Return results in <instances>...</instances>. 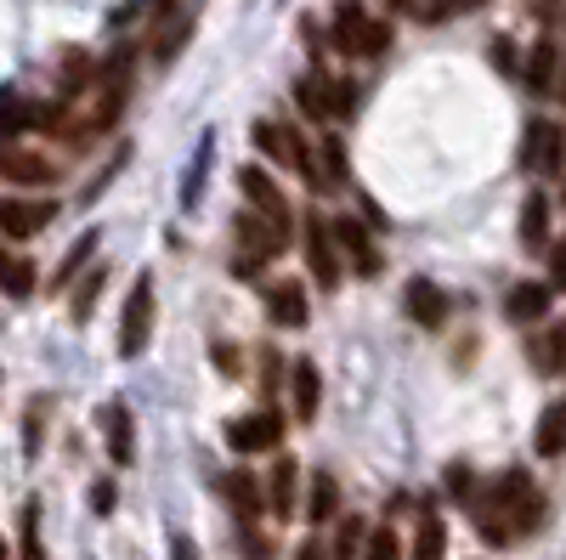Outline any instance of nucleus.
I'll list each match as a JSON object with an SVG mask.
<instances>
[{
    "label": "nucleus",
    "instance_id": "obj_26",
    "mask_svg": "<svg viewBox=\"0 0 566 560\" xmlns=\"http://www.w3.org/2000/svg\"><path fill=\"white\" fill-rule=\"evenodd\" d=\"M306 521H312V527L340 521V482L328 476V471H312V487H306Z\"/></svg>",
    "mask_w": 566,
    "mask_h": 560
},
{
    "label": "nucleus",
    "instance_id": "obj_12",
    "mask_svg": "<svg viewBox=\"0 0 566 560\" xmlns=\"http://www.w3.org/2000/svg\"><path fill=\"white\" fill-rule=\"evenodd\" d=\"M549 306H555L549 277H522V284L504 289V323H515V329H538L549 317Z\"/></svg>",
    "mask_w": 566,
    "mask_h": 560
},
{
    "label": "nucleus",
    "instance_id": "obj_23",
    "mask_svg": "<svg viewBox=\"0 0 566 560\" xmlns=\"http://www.w3.org/2000/svg\"><path fill=\"white\" fill-rule=\"evenodd\" d=\"M40 125V103H29L23 91L0 85V142H12V136H29Z\"/></svg>",
    "mask_w": 566,
    "mask_h": 560
},
{
    "label": "nucleus",
    "instance_id": "obj_16",
    "mask_svg": "<svg viewBox=\"0 0 566 560\" xmlns=\"http://www.w3.org/2000/svg\"><path fill=\"white\" fill-rule=\"evenodd\" d=\"M402 311H408V323H419V329H442L448 323V295L437 289V277H408L402 284Z\"/></svg>",
    "mask_w": 566,
    "mask_h": 560
},
{
    "label": "nucleus",
    "instance_id": "obj_31",
    "mask_svg": "<svg viewBox=\"0 0 566 560\" xmlns=\"http://www.w3.org/2000/svg\"><path fill=\"white\" fill-rule=\"evenodd\" d=\"M448 554V527L431 504L419 509V532H413V560H442Z\"/></svg>",
    "mask_w": 566,
    "mask_h": 560
},
{
    "label": "nucleus",
    "instance_id": "obj_32",
    "mask_svg": "<svg viewBox=\"0 0 566 560\" xmlns=\"http://www.w3.org/2000/svg\"><path fill=\"white\" fill-rule=\"evenodd\" d=\"M482 7H493V0H413V18L437 29V23H453L464 12H482Z\"/></svg>",
    "mask_w": 566,
    "mask_h": 560
},
{
    "label": "nucleus",
    "instance_id": "obj_41",
    "mask_svg": "<svg viewBox=\"0 0 566 560\" xmlns=\"http://www.w3.org/2000/svg\"><path fill=\"white\" fill-rule=\"evenodd\" d=\"M114 504H119V487L103 476V482H91V509H97V516H114Z\"/></svg>",
    "mask_w": 566,
    "mask_h": 560
},
{
    "label": "nucleus",
    "instance_id": "obj_18",
    "mask_svg": "<svg viewBox=\"0 0 566 560\" xmlns=\"http://www.w3.org/2000/svg\"><path fill=\"white\" fill-rule=\"evenodd\" d=\"M527 351H533V368L538 373H549V380H566V317H544L538 323V335L527 340Z\"/></svg>",
    "mask_w": 566,
    "mask_h": 560
},
{
    "label": "nucleus",
    "instance_id": "obj_47",
    "mask_svg": "<svg viewBox=\"0 0 566 560\" xmlns=\"http://www.w3.org/2000/svg\"><path fill=\"white\" fill-rule=\"evenodd\" d=\"M549 97H555V103L566 108V63H560V80H555V91H549Z\"/></svg>",
    "mask_w": 566,
    "mask_h": 560
},
{
    "label": "nucleus",
    "instance_id": "obj_13",
    "mask_svg": "<svg viewBox=\"0 0 566 560\" xmlns=\"http://www.w3.org/2000/svg\"><path fill=\"white\" fill-rule=\"evenodd\" d=\"M328 226H335V244H340V255L363 272V277H380V244H374V226H363L357 215H335V221H328Z\"/></svg>",
    "mask_w": 566,
    "mask_h": 560
},
{
    "label": "nucleus",
    "instance_id": "obj_17",
    "mask_svg": "<svg viewBox=\"0 0 566 560\" xmlns=\"http://www.w3.org/2000/svg\"><path fill=\"white\" fill-rule=\"evenodd\" d=\"M216 487H221V498L232 504V521H239V527H255V521H261L266 493H261V482H255L250 471H227V476H216Z\"/></svg>",
    "mask_w": 566,
    "mask_h": 560
},
{
    "label": "nucleus",
    "instance_id": "obj_14",
    "mask_svg": "<svg viewBox=\"0 0 566 560\" xmlns=\"http://www.w3.org/2000/svg\"><path fill=\"white\" fill-rule=\"evenodd\" d=\"M193 29H199V12L193 7H176V12H165V18H154V34H148V57L165 68V63H176L181 57V45L193 40Z\"/></svg>",
    "mask_w": 566,
    "mask_h": 560
},
{
    "label": "nucleus",
    "instance_id": "obj_22",
    "mask_svg": "<svg viewBox=\"0 0 566 560\" xmlns=\"http://www.w3.org/2000/svg\"><path fill=\"white\" fill-rule=\"evenodd\" d=\"M103 442H108V458L119 464H136V419H130V408L125 402H108L103 408Z\"/></svg>",
    "mask_w": 566,
    "mask_h": 560
},
{
    "label": "nucleus",
    "instance_id": "obj_51",
    "mask_svg": "<svg viewBox=\"0 0 566 560\" xmlns=\"http://www.w3.org/2000/svg\"><path fill=\"white\" fill-rule=\"evenodd\" d=\"M560 29H566V7H560Z\"/></svg>",
    "mask_w": 566,
    "mask_h": 560
},
{
    "label": "nucleus",
    "instance_id": "obj_11",
    "mask_svg": "<svg viewBox=\"0 0 566 560\" xmlns=\"http://www.w3.org/2000/svg\"><path fill=\"white\" fill-rule=\"evenodd\" d=\"M239 193H244V204H250L255 215L277 221L283 232H295V210H290V199H283V187H277V181H272L266 170L244 165V170H239Z\"/></svg>",
    "mask_w": 566,
    "mask_h": 560
},
{
    "label": "nucleus",
    "instance_id": "obj_45",
    "mask_svg": "<svg viewBox=\"0 0 566 560\" xmlns=\"http://www.w3.org/2000/svg\"><path fill=\"white\" fill-rule=\"evenodd\" d=\"M216 362H221V373H239V351H232L227 340H216Z\"/></svg>",
    "mask_w": 566,
    "mask_h": 560
},
{
    "label": "nucleus",
    "instance_id": "obj_46",
    "mask_svg": "<svg viewBox=\"0 0 566 560\" xmlns=\"http://www.w3.org/2000/svg\"><path fill=\"white\" fill-rule=\"evenodd\" d=\"M295 560H328V543H317V538H306V543L295 549Z\"/></svg>",
    "mask_w": 566,
    "mask_h": 560
},
{
    "label": "nucleus",
    "instance_id": "obj_33",
    "mask_svg": "<svg viewBox=\"0 0 566 560\" xmlns=\"http://www.w3.org/2000/svg\"><path fill=\"white\" fill-rule=\"evenodd\" d=\"M18 560H45V538H40V498L23 504L18 516Z\"/></svg>",
    "mask_w": 566,
    "mask_h": 560
},
{
    "label": "nucleus",
    "instance_id": "obj_38",
    "mask_svg": "<svg viewBox=\"0 0 566 560\" xmlns=\"http://www.w3.org/2000/svg\"><path fill=\"white\" fill-rule=\"evenodd\" d=\"M442 482H448V493H453L459 504H470V498H476V471H470L464 458H453V464H448V476H442Z\"/></svg>",
    "mask_w": 566,
    "mask_h": 560
},
{
    "label": "nucleus",
    "instance_id": "obj_19",
    "mask_svg": "<svg viewBox=\"0 0 566 560\" xmlns=\"http://www.w3.org/2000/svg\"><path fill=\"white\" fill-rule=\"evenodd\" d=\"M290 408H295L301 425H312L317 408H323V373H317V362H312V357L290 362Z\"/></svg>",
    "mask_w": 566,
    "mask_h": 560
},
{
    "label": "nucleus",
    "instance_id": "obj_37",
    "mask_svg": "<svg viewBox=\"0 0 566 560\" xmlns=\"http://www.w3.org/2000/svg\"><path fill=\"white\" fill-rule=\"evenodd\" d=\"M363 560H402V538H397L391 527H374V532L363 538Z\"/></svg>",
    "mask_w": 566,
    "mask_h": 560
},
{
    "label": "nucleus",
    "instance_id": "obj_27",
    "mask_svg": "<svg viewBox=\"0 0 566 560\" xmlns=\"http://www.w3.org/2000/svg\"><path fill=\"white\" fill-rule=\"evenodd\" d=\"M34 261L29 255H12L7 250V239H0V295H7V300H29L34 295Z\"/></svg>",
    "mask_w": 566,
    "mask_h": 560
},
{
    "label": "nucleus",
    "instance_id": "obj_25",
    "mask_svg": "<svg viewBox=\"0 0 566 560\" xmlns=\"http://www.w3.org/2000/svg\"><path fill=\"white\" fill-rule=\"evenodd\" d=\"M91 80H97V57H91L85 45H63V57H57V85H63V103H74Z\"/></svg>",
    "mask_w": 566,
    "mask_h": 560
},
{
    "label": "nucleus",
    "instance_id": "obj_3",
    "mask_svg": "<svg viewBox=\"0 0 566 560\" xmlns=\"http://www.w3.org/2000/svg\"><path fill=\"white\" fill-rule=\"evenodd\" d=\"M301 255H306V272H312V284L323 295H335L346 284V255L335 244V226H328V215H306L301 221Z\"/></svg>",
    "mask_w": 566,
    "mask_h": 560
},
{
    "label": "nucleus",
    "instance_id": "obj_44",
    "mask_svg": "<svg viewBox=\"0 0 566 560\" xmlns=\"http://www.w3.org/2000/svg\"><path fill=\"white\" fill-rule=\"evenodd\" d=\"M170 560H199V543L187 538V532H176V538H170Z\"/></svg>",
    "mask_w": 566,
    "mask_h": 560
},
{
    "label": "nucleus",
    "instance_id": "obj_9",
    "mask_svg": "<svg viewBox=\"0 0 566 560\" xmlns=\"http://www.w3.org/2000/svg\"><path fill=\"white\" fill-rule=\"evenodd\" d=\"M277 442H283V413H277V408L227 419V447L239 453V458H250V453H272Z\"/></svg>",
    "mask_w": 566,
    "mask_h": 560
},
{
    "label": "nucleus",
    "instance_id": "obj_21",
    "mask_svg": "<svg viewBox=\"0 0 566 560\" xmlns=\"http://www.w3.org/2000/svg\"><path fill=\"white\" fill-rule=\"evenodd\" d=\"M266 509H272L277 521H295V509H301V464H295V458H277V464H272Z\"/></svg>",
    "mask_w": 566,
    "mask_h": 560
},
{
    "label": "nucleus",
    "instance_id": "obj_24",
    "mask_svg": "<svg viewBox=\"0 0 566 560\" xmlns=\"http://www.w3.org/2000/svg\"><path fill=\"white\" fill-rule=\"evenodd\" d=\"M108 266H85L74 284H69V317L74 323H91V311H97V300H103V289H108Z\"/></svg>",
    "mask_w": 566,
    "mask_h": 560
},
{
    "label": "nucleus",
    "instance_id": "obj_6",
    "mask_svg": "<svg viewBox=\"0 0 566 560\" xmlns=\"http://www.w3.org/2000/svg\"><path fill=\"white\" fill-rule=\"evenodd\" d=\"M57 176L63 170H57L52 154L18 142V136H12V142H0V181H7V187H23V193H29V187H57Z\"/></svg>",
    "mask_w": 566,
    "mask_h": 560
},
{
    "label": "nucleus",
    "instance_id": "obj_42",
    "mask_svg": "<svg viewBox=\"0 0 566 560\" xmlns=\"http://www.w3.org/2000/svg\"><path fill=\"white\" fill-rule=\"evenodd\" d=\"M239 538H244V560H272V538H266V532L239 527Z\"/></svg>",
    "mask_w": 566,
    "mask_h": 560
},
{
    "label": "nucleus",
    "instance_id": "obj_34",
    "mask_svg": "<svg viewBox=\"0 0 566 560\" xmlns=\"http://www.w3.org/2000/svg\"><path fill=\"white\" fill-rule=\"evenodd\" d=\"M363 538H368L363 516H340V532H335V543H328V560H363Z\"/></svg>",
    "mask_w": 566,
    "mask_h": 560
},
{
    "label": "nucleus",
    "instance_id": "obj_35",
    "mask_svg": "<svg viewBox=\"0 0 566 560\" xmlns=\"http://www.w3.org/2000/svg\"><path fill=\"white\" fill-rule=\"evenodd\" d=\"M45 419H52V397H34L29 413H23V453H29V458H34L40 442H45Z\"/></svg>",
    "mask_w": 566,
    "mask_h": 560
},
{
    "label": "nucleus",
    "instance_id": "obj_48",
    "mask_svg": "<svg viewBox=\"0 0 566 560\" xmlns=\"http://www.w3.org/2000/svg\"><path fill=\"white\" fill-rule=\"evenodd\" d=\"M386 7H391V18H397V12H413V0H386Z\"/></svg>",
    "mask_w": 566,
    "mask_h": 560
},
{
    "label": "nucleus",
    "instance_id": "obj_7",
    "mask_svg": "<svg viewBox=\"0 0 566 560\" xmlns=\"http://www.w3.org/2000/svg\"><path fill=\"white\" fill-rule=\"evenodd\" d=\"M52 221H57V199H29V193H7V199H0V239H7V244L40 239Z\"/></svg>",
    "mask_w": 566,
    "mask_h": 560
},
{
    "label": "nucleus",
    "instance_id": "obj_15",
    "mask_svg": "<svg viewBox=\"0 0 566 560\" xmlns=\"http://www.w3.org/2000/svg\"><path fill=\"white\" fill-rule=\"evenodd\" d=\"M560 63H566L560 40H555V34H538V40L527 45V63H522V85H527V97H549L555 80H560Z\"/></svg>",
    "mask_w": 566,
    "mask_h": 560
},
{
    "label": "nucleus",
    "instance_id": "obj_20",
    "mask_svg": "<svg viewBox=\"0 0 566 560\" xmlns=\"http://www.w3.org/2000/svg\"><path fill=\"white\" fill-rule=\"evenodd\" d=\"M522 232H515V239H522V250L527 255H544L549 250V193L544 187H527V199H522V221H515Z\"/></svg>",
    "mask_w": 566,
    "mask_h": 560
},
{
    "label": "nucleus",
    "instance_id": "obj_43",
    "mask_svg": "<svg viewBox=\"0 0 566 560\" xmlns=\"http://www.w3.org/2000/svg\"><path fill=\"white\" fill-rule=\"evenodd\" d=\"M560 7H566V0H533V18H538L544 29H555V23H560Z\"/></svg>",
    "mask_w": 566,
    "mask_h": 560
},
{
    "label": "nucleus",
    "instance_id": "obj_2",
    "mask_svg": "<svg viewBox=\"0 0 566 560\" xmlns=\"http://www.w3.org/2000/svg\"><path fill=\"white\" fill-rule=\"evenodd\" d=\"M391 45H397L391 18H368L363 0H335V12H328V52L380 63V57H391Z\"/></svg>",
    "mask_w": 566,
    "mask_h": 560
},
{
    "label": "nucleus",
    "instance_id": "obj_50",
    "mask_svg": "<svg viewBox=\"0 0 566 560\" xmlns=\"http://www.w3.org/2000/svg\"><path fill=\"white\" fill-rule=\"evenodd\" d=\"M0 560H12V549H7V543H0Z\"/></svg>",
    "mask_w": 566,
    "mask_h": 560
},
{
    "label": "nucleus",
    "instance_id": "obj_10",
    "mask_svg": "<svg viewBox=\"0 0 566 560\" xmlns=\"http://www.w3.org/2000/svg\"><path fill=\"white\" fill-rule=\"evenodd\" d=\"M266 300V317H272V329H306L312 323V295L301 277H272V284L261 289Z\"/></svg>",
    "mask_w": 566,
    "mask_h": 560
},
{
    "label": "nucleus",
    "instance_id": "obj_5",
    "mask_svg": "<svg viewBox=\"0 0 566 560\" xmlns=\"http://www.w3.org/2000/svg\"><path fill=\"white\" fill-rule=\"evenodd\" d=\"M232 244H239V261H255V266H266V261H277L283 250L295 244V232H283L277 221H266V215H255L250 204L232 215Z\"/></svg>",
    "mask_w": 566,
    "mask_h": 560
},
{
    "label": "nucleus",
    "instance_id": "obj_30",
    "mask_svg": "<svg viewBox=\"0 0 566 560\" xmlns=\"http://www.w3.org/2000/svg\"><path fill=\"white\" fill-rule=\"evenodd\" d=\"M97 244H103L97 232H80V244H74V250H69V255L57 261V272H52V295H69V284H74V277H80V272L91 266V255H97Z\"/></svg>",
    "mask_w": 566,
    "mask_h": 560
},
{
    "label": "nucleus",
    "instance_id": "obj_28",
    "mask_svg": "<svg viewBox=\"0 0 566 560\" xmlns=\"http://www.w3.org/2000/svg\"><path fill=\"white\" fill-rule=\"evenodd\" d=\"M533 447H538V458H560V453H566V397H555V402L538 413Z\"/></svg>",
    "mask_w": 566,
    "mask_h": 560
},
{
    "label": "nucleus",
    "instance_id": "obj_39",
    "mask_svg": "<svg viewBox=\"0 0 566 560\" xmlns=\"http://www.w3.org/2000/svg\"><path fill=\"white\" fill-rule=\"evenodd\" d=\"M488 52H493V68H499V74L522 80V63H515V40H510V34H499V40L488 45Z\"/></svg>",
    "mask_w": 566,
    "mask_h": 560
},
{
    "label": "nucleus",
    "instance_id": "obj_36",
    "mask_svg": "<svg viewBox=\"0 0 566 560\" xmlns=\"http://www.w3.org/2000/svg\"><path fill=\"white\" fill-rule=\"evenodd\" d=\"M323 103H328V119H352L357 114V85L352 80H323Z\"/></svg>",
    "mask_w": 566,
    "mask_h": 560
},
{
    "label": "nucleus",
    "instance_id": "obj_8",
    "mask_svg": "<svg viewBox=\"0 0 566 560\" xmlns=\"http://www.w3.org/2000/svg\"><path fill=\"white\" fill-rule=\"evenodd\" d=\"M522 170L527 176H560L566 170V125L527 119V130H522Z\"/></svg>",
    "mask_w": 566,
    "mask_h": 560
},
{
    "label": "nucleus",
    "instance_id": "obj_40",
    "mask_svg": "<svg viewBox=\"0 0 566 560\" xmlns=\"http://www.w3.org/2000/svg\"><path fill=\"white\" fill-rule=\"evenodd\" d=\"M544 261H549V289H555V295H566V239H560V244H549V250H544Z\"/></svg>",
    "mask_w": 566,
    "mask_h": 560
},
{
    "label": "nucleus",
    "instance_id": "obj_49",
    "mask_svg": "<svg viewBox=\"0 0 566 560\" xmlns=\"http://www.w3.org/2000/svg\"><path fill=\"white\" fill-rule=\"evenodd\" d=\"M560 210H566V170H560Z\"/></svg>",
    "mask_w": 566,
    "mask_h": 560
},
{
    "label": "nucleus",
    "instance_id": "obj_29",
    "mask_svg": "<svg viewBox=\"0 0 566 560\" xmlns=\"http://www.w3.org/2000/svg\"><path fill=\"white\" fill-rule=\"evenodd\" d=\"M317 170H323V187H346L352 181V159H346V142L335 130L317 136Z\"/></svg>",
    "mask_w": 566,
    "mask_h": 560
},
{
    "label": "nucleus",
    "instance_id": "obj_1",
    "mask_svg": "<svg viewBox=\"0 0 566 560\" xmlns=\"http://www.w3.org/2000/svg\"><path fill=\"white\" fill-rule=\"evenodd\" d=\"M464 509H470V521H476V532L493 549H504V543H515L522 532H533L544 521V493L533 487V476L522 471V464H510V471H499L488 487H476V498H470Z\"/></svg>",
    "mask_w": 566,
    "mask_h": 560
},
{
    "label": "nucleus",
    "instance_id": "obj_4",
    "mask_svg": "<svg viewBox=\"0 0 566 560\" xmlns=\"http://www.w3.org/2000/svg\"><path fill=\"white\" fill-rule=\"evenodd\" d=\"M154 311H159L154 272H142L136 284H130V295H125V311H119V340H114V351H119L125 362L148 351V340H154Z\"/></svg>",
    "mask_w": 566,
    "mask_h": 560
}]
</instances>
